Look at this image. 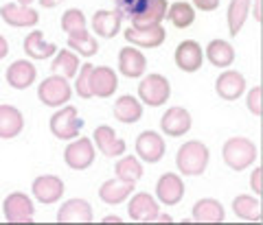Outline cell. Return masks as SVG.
<instances>
[{"instance_id":"34","label":"cell","mask_w":263,"mask_h":225,"mask_svg":"<svg viewBox=\"0 0 263 225\" xmlns=\"http://www.w3.org/2000/svg\"><path fill=\"white\" fill-rule=\"evenodd\" d=\"M167 15L176 29H189L195 20V11L189 3H174L167 9Z\"/></svg>"},{"instance_id":"4","label":"cell","mask_w":263,"mask_h":225,"mask_svg":"<svg viewBox=\"0 0 263 225\" xmlns=\"http://www.w3.org/2000/svg\"><path fill=\"white\" fill-rule=\"evenodd\" d=\"M138 96H141V101L149 107H160L169 101L171 96V86L167 77H162V74H147L143 77L141 86H138Z\"/></svg>"},{"instance_id":"13","label":"cell","mask_w":263,"mask_h":225,"mask_svg":"<svg viewBox=\"0 0 263 225\" xmlns=\"http://www.w3.org/2000/svg\"><path fill=\"white\" fill-rule=\"evenodd\" d=\"M0 15L9 27L22 29V27H35L40 22V13L27 5H18V3H9L0 7Z\"/></svg>"},{"instance_id":"7","label":"cell","mask_w":263,"mask_h":225,"mask_svg":"<svg viewBox=\"0 0 263 225\" xmlns=\"http://www.w3.org/2000/svg\"><path fill=\"white\" fill-rule=\"evenodd\" d=\"M3 210H5V219L9 223H33L35 206L24 193H11L5 199Z\"/></svg>"},{"instance_id":"21","label":"cell","mask_w":263,"mask_h":225,"mask_svg":"<svg viewBox=\"0 0 263 225\" xmlns=\"http://www.w3.org/2000/svg\"><path fill=\"white\" fill-rule=\"evenodd\" d=\"M119 70L121 74H125L127 79H138L143 77V72L147 70V59L145 55L134 46H125L119 51Z\"/></svg>"},{"instance_id":"15","label":"cell","mask_w":263,"mask_h":225,"mask_svg":"<svg viewBox=\"0 0 263 225\" xmlns=\"http://www.w3.org/2000/svg\"><path fill=\"white\" fill-rule=\"evenodd\" d=\"M191 114L184 107H169L164 116L160 118V129L162 133H167L169 138H180L191 129Z\"/></svg>"},{"instance_id":"18","label":"cell","mask_w":263,"mask_h":225,"mask_svg":"<svg viewBox=\"0 0 263 225\" xmlns=\"http://www.w3.org/2000/svg\"><path fill=\"white\" fill-rule=\"evenodd\" d=\"M92 206L86 199H68L57 212V223H92Z\"/></svg>"},{"instance_id":"1","label":"cell","mask_w":263,"mask_h":225,"mask_svg":"<svg viewBox=\"0 0 263 225\" xmlns=\"http://www.w3.org/2000/svg\"><path fill=\"white\" fill-rule=\"evenodd\" d=\"M209 160H211L209 147L200 142V140H189V142H184L178 149L176 166L184 177H197V175L206 171Z\"/></svg>"},{"instance_id":"19","label":"cell","mask_w":263,"mask_h":225,"mask_svg":"<svg viewBox=\"0 0 263 225\" xmlns=\"http://www.w3.org/2000/svg\"><path fill=\"white\" fill-rule=\"evenodd\" d=\"M167 0H149L141 11L136 15H132V27L136 29H147V27H156V24H160L164 18H167Z\"/></svg>"},{"instance_id":"17","label":"cell","mask_w":263,"mask_h":225,"mask_svg":"<svg viewBox=\"0 0 263 225\" xmlns=\"http://www.w3.org/2000/svg\"><path fill=\"white\" fill-rule=\"evenodd\" d=\"M246 90V77L237 70H226L221 72L215 81V92L224 101H237Z\"/></svg>"},{"instance_id":"41","label":"cell","mask_w":263,"mask_h":225,"mask_svg":"<svg viewBox=\"0 0 263 225\" xmlns=\"http://www.w3.org/2000/svg\"><path fill=\"white\" fill-rule=\"evenodd\" d=\"M200 11H215L219 7V0H193Z\"/></svg>"},{"instance_id":"2","label":"cell","mask_w":263,"mask_h":225,"mask_svg":"<svg viewBox=\"0 0 263 225\" xmlns=\"http://www.w3.org/2000/svg\"><path fill=\"white\" fill-rule=\"evenodd\" d=\"M221 155H224V162L233 171H246L250 164H254V160H257V147H254V142L248 138L235 136V138H230L224 142Z\"/></svg>"},{"instance_id":"5","label":"cell","mask_w":263,"mask_h":225,"mask_svg":"<svg viewBox=\"0 0 263 225\" xmlns=\"http://www.w3.org/2000/svg\"><path fill=\"white\" fill-rule=\"evenodd\" d=\"M70 96H72V90L68 86V79L60 77V74L44 79L37 88V98L46 107H62L70 101Z\"/></svg>"},{"instance_id":"12","label":"cell","mask_w":263,"mask_h":225,"mask_svg":"<svg viewBox=\"0 0 263 225\" xmlns=\"http://www.w3.org/2000/svg\"><path fill=\"white\" fill-rule=\"evenodd\" d=\"M127 212H129V219L136 223H154V219L160 214V208H158V201L149 193H138L132 197Z\"/></svg>"},{"instance_id":"6","label":"cell","mask_w":263,"mask_h":225,"mask_svg":"<svg viewBox=\"0 0 263 225\" xmlns=\"http://www.w3.org/2000/svg\"><path fill=\"white\" fill-rule=\"evenodd\" d=\"M64 162L70 166L72 171H86L88 166L95 162V145L88 138H79L70 142L64 151Z\"/></svg>"},{"instance_id":"31","label":"cell","mask_w":263,"mask_h":225,"mask_svg":"<svg viewBox=\"0 0 263 225\" xmlns=\"http://www.w3.org/2000/svg\"><path fill=\"white\" fill-rule=\"evenodd\" d=\"M252 0H233L228 5V33L230 37H237V33L241 31L246 18H248V9H250Z\"/></svg>"},{"instance_id":"26","label":"cell","mask_w":263,"mask_h":225,"mask_svg":"<svg viewBox=\"0 0 263 225\" xmlns=\"http://www.w3.org/2000/svg\"><path fill=\"white\" fill-rule=\"evenodd\" d=\"M114 118L123 125H134L143 118V105L138 98L134 96H121L117 98V103H114Z\"/></svg>"},{"instance_id":"32","label":"cell","mask_w":263,"mask_h":225,"mask_svg":"<svg viewBox=\"0 0 263 225\" xmlns=\"http://www.w3.org/2000/svg\"><path fill=\"white\" fill-rule=\"evenodd\" d=\"M51 70L60 77H75L77 70H79V57L70 51H62V53H55V59L51 64Z\"/></svg>"},{"instance_id":"23","label":"cell","mask_w":263,"mask_h":225,"mask_svg":"<svg viewBox=\"0 0 263 225\" xmlns=\"http://www.w3.org/2000/svg\"><path fill=\"white\" fill-rule=\"evenodd\" d=\"M24 129V116L18 107L0 105V140L18 138Z\"/></svg>"},{"instance_id":"28","label":"cell","mask_w":263,"mask_h":225,"mask_svg":"<svg viewBox=\"0 0 263 225\" xmlns=\"http://www.w3.org/2000/svg\"><path fill=\"white\" fill-rule=\"evenodd\" d=\"M193 221L197 223H221L224 221V206H221L217 199H200L193 206Z\"/></svg>"},{"instance_id":"10","label":"cell","mask_w":263,"mask_h":225,"mask_svg":"<svg viewBox=\"0 0 263 225\" xmlns=\"http://www.w3.org/2000/svg\"><path fill=\"white\" fill-rule=\"evenodd\" d=\"M123 37H125L132 46H141V48H158L164 39H167V31H164L160 24L156 27H147V29H136L129 27L123 31Z\"/></svg>"},{"instance_id":"44","label":"cell","mask_w":263,"mask_h":225,"mask_svg":"<svg viewBox=\"0 0 263 225\" xmlns=\"http://www.w3.org/2000/svg\"><path fill=\"white\" fill-rule=\"evenodd\" d=\"M60 3H64V0H40V5H42L44 9H53V7H57Z\"/></svg>"},{"instance_id":"3","label":"cell","mask_w":263,"mask_h":225,"mask_svg":"<svg viewBox=\"0 0 263 225\" xmlns=\"http://www.w3.org/2000/svg\"><path fill=\"white\" fill-rule=\"evenodd\" d=\"M48 127H51V133L60 140H75L79 136L81 127H84V120L79 118L77 107L66 105L60 112H55L48 120Z\"/></svg>"},{"instance_id":"42","label":"cell","mask_w":263,"mask_h":225,"mask_svg":"<svg viewBox=\"0 0 263 225\" xmlns=\"http://www.w3.org/2000/svg\"><path fill=\"white\" fill-rule=\"evenodd\" d=\"M7 53H9V42H7L5 35H0V59H5Z\"/></svg>"},{"instance_id":"35","label":"cell","mask_w":263,"mask_h":225,"mask_svg":"<svg viewBox=\"0 0 263 225\" xmlns=\"http://www.w3.org/2000/svg\"><path fill=\"white\" fill-rule=\"evenodd\" d=\"M114 171H117V177L119 179H125V181H136L143 177V164L141 160H136V157H123V160L117 162V166H114Z\"/></svg>"},{"instance_id":"45","label":"cell","mask_w":263,"mask_h":225,"mask_svg":"<svg viewBox=\"0 0 263 225\" xmlns=\"http://www.w3.org/2000/svg\"><path fill=\"white\" fill-rule=\"evenodd\" d=\"M121 223V216H105V219H103V223Z\"/></svg>"},{"instance_id":"46","label":"cell","mask_w":263,"mask_h":225,"mask_svg":"<svg viewBox=\"0 0 263 225\" xmlns=\"http://www.w3.org/2000/svg\"><path fill=\"white\" fill-rule=\"evenodd\" d=\"M29 3H33V0H18V5H27L29 7Z\"/></svg>"},{"instance_id":"20","label":"cell","mask_w":263,"mask_h":225,"mask_svg":"<svg viewBox=\"0 0 263 225\" xmlns=\"http://www.w3.org/2000/svg\"><path fill=\"white\" fill-rule=\"evenodd\" d=\"M92 145H97V149L105 157H119V155L125 153V149H127V145L114 133V129L110 125H101V127L95 129V142Z\"/></svg>"},{"instance_id":"8","label":"cell","mask_w":263,"mask_h":225,"mask_svg":"<svg viewBox=\"0 0 263 225\" xmlns=\"http://www.w3.org/2000/svg\"><path fill=\"white\" fill-rule=\"evenodd\" d=\"M156 197L164 206H178L184 197V181L176 173H164L156 184Z\"/></svg>"},{"instance_id":"16","label":"cell","mask_w":263,"mask_h":225,"mask_svg":"<svg viewBox=\"0 0 263 225\" xmlns=\"http://www.w3.org/2000/svg\"><path fill=\"white\" fill-rule=\"evenodd\" d=\"M117 86H119V77L108 66H99V68H92V72H90V92H92V96L108 98L117 92Z\"/></svg>"},{"instance_id":"29","label":"cell","mask_w":263,"mask_h":225,"mask_svg":"<svg viewBox=\"0 0 263 225\" xmlns=\"http://www.w3.org/2000/svg\"><path fill=\"white\" fill-rule=\"evenodd\" d=\"M24 53H27L31 59H48L51 55L57 53V46L53 42L44 39L42 31H31L27 39H24Z\"/></svg>"},{"instance_id":"30","label":"cell","mask_w":263,"mask_h":225,"mask_svg":"<svg viewBox=\"0 0 263 225\" xmlns=\"http://www.w3.org/2000/svg\"><path fill=\"white\" fill-rule=\"evenodd\" d=\"M233 212L241 221H261V201L250 195H237L233 201Z\"/></svg>"},{"instance_id":"27","label":"cell","mask_w":263,"mask_h":225,"mask_svg":"<svg viewBox=\"0 0 263 225\" xmlns=\"http://www.w3.org/2000/svg\"><path fill=\"white\" fill-rule=\"evenodd\" d=\"M204 57H206L215 68H228V66L235 62V48L226 39H213V42H209Z\"/></svg>"},{"instance_id":"24","label":"cell","mask_w":263,"mask_h":225,"mask_svg":"<svg viewBox=\"0 0 263 225\" xmlns=\"http://www.w3.org/2000/svg\"><path fill=\"white\" fill-rule=\"evenodd\" d=\"M121 22H123V13L119 9H101L92 15V31L99 37H114L121 31Z\"/></svg>"},{"instance_id":"37","label":"cell","mask_w":263,"mask_h":225,"mask_svg":"<svg viewBox=\"0 0 263 225\" xmlns=\"http://www.w3.org/2000/svg\"><path fill=\"white\" fill-rule=\"evenodd\" d=\"M92 68H95V66L90 64V62H86V64L77 70L79 77H77V81H75V90H77L79 98H92V92H90V72H92Z\"/></svg>"},{"instance_id":"14","label":"cell","mask_w":263,"mask_h":225,"mask_svg":"<svg viewBox=\"0 0 263 225\" xmlns=\"http://www.w3.org/2000/svg\"><path fill=\"white\" fill-rule=\"evenodd\" d=\"M136 153L147 164H156L164 157V140L156 131H143L136 138Z\"/></svg>"},{"instance_id":"25","label":"cell","mask_w":263,"mask_h":225,"mask_svg":"<svg viewBox=\"0 0 263 225\" xmlns=\"http://www.w3.org/2000/svg\"><path fill=\"white\" fill-rule=\"evenodd\" d=\"M134 190V181H125V179H108L103 181L101 188H99V197H101L103 203H110V206H117L123 203L125 199L132 195Z\"/></svg>"},{"instance_id":"40","label":"cell","mask_w":263,"mask_h":225,"mask_svg":"<svg viewBox=\"0 0 263 225\" xmlns=\"http://www.w3.org/2000/svg\"><path fill=\"white\" fill-rule=\"evenodd\" d=\"M250 186L254 188V193H257V195L263 193V169H261V166H257L254 173L250 175Z\"/></svg>"},{"instance_id":"11","label":"cell","mask_w":263,"mask_h":225,"mask_svg":"<svg viewBox=\"0 0 263 225\" xmlns=\"http://www.w3.org/2000/svg\"><path fill=\"white\" fill-rule=\"evenodd\" d=\"M202 62H204V53H202V46L197 44L195 39H184L180 42L178 48H176V66L182 72H197L202 68Z\"/></svg>"},{"instance_id":"38","label":"cell","mask_w":263,"mask_h":225,"mask_svg":"<svg viewBox=\"0 0 263 225\" xmlns=\"http://www.w3.org/2000/svg\"><path fill=\"white\" fill-rule=\"evenodd\" d=\"M248 110L257 116V118L263 116V88L261 86L252 88L248 92Z\"/></svg>"},{"instance_id":"33","label":"cell","mask_w":263,"mask_h":225,"mask_svg":"<svg viewBox=\"0 0 263 225\" xmlns=\"http://www.w3.org/2000/svg\"><path fill=\"white\" fill-rule=\"evenodd\" d=\"M68 46H70L75 53L84 55V57H92V55H97V51H99L97 39L90 35L88 29L77 31V33H70V35H68Z\"/></svg>"},{"instance_id":"22","label":"cell","mask_w":263,"mask_h":225,"mask_svg":"<svg viewBox=\"0 0 263 225\" xmlns=\"http://www.w3.org/2000/svg\"><path fill=\"white\" fill-rule=\"evenodd\" d=\"M37 77V70L35 66L27 59H18L13 62L9 68H7V83L13 88V90H27L35 83Z\"/></svg>"},{"instance_id":"36","label":"cell","mask_w":263,"mask_h":225,"mask_svg":"<svg viewBox=\"0 0 263 225\" xmlns=\"http://www.w3.org/2000/svg\"><path fill=\"white\" fill-rule=\"evenodd\" d=\"M88 27V22H86V15L84 11H79V9H68L64 15H62V29L68 33H77V31H84Z\"/></svg>"},{"instance_id":"9","label":"cell","mask_w":263,"mask_h":225,"mask_svg":"<svg viewBox=\"0 0 263 225\" xmlns=\"http://www.w3.org/2000/svg\"><path fill=\"white\" fill-rule=\"evenodd\" d=\"M31 190H33V195H35V199L40 203L51 206V203L62 199L64 181L57 177V175H40V177H35V181H33Z\"/></svg>"},{"instance_id":"43","label":"cell","mask_w":263,"mask_h":225,"mask_svg":"<svg viewBox=\"0 0 263 225\" xmlns=\"http://www.w3.org/2000/svg\"><path fill=\"white\" fill-rule=\"evenodd\" d=\"M254 3V20L263 22V13H261V0H252Z\"/></svg>"},{"instance_id":"39","label":"cell","mask_w":263,"mask_h":225,"mask_svg":"<svg viewBox=\"0 0 263 225\" xmlns=\"http://www.w3.org/2000/svg\"><path fill=\"white\" fill-rule=\"evenodd\" d=\"M147 3H149V0H117V5H119L117 9L123 13V18H125V15L132 18V15H136Z\"/></svg>"}]
</instances>
